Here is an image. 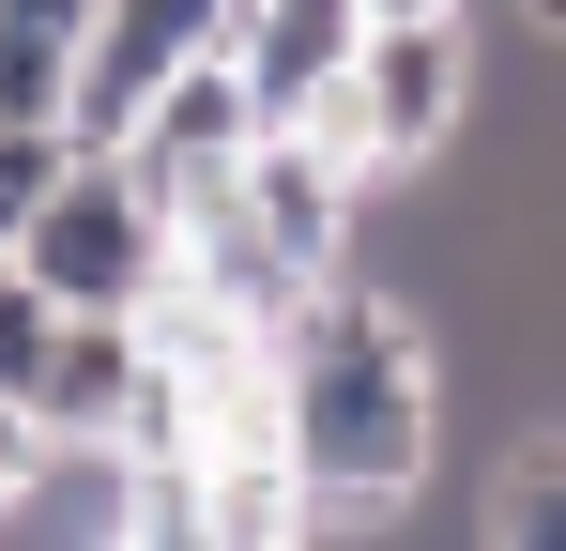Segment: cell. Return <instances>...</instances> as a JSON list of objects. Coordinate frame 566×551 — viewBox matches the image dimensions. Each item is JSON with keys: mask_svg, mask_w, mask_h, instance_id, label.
Masks as SVG:
<instances>
[{"mask_svg": "<svg viewBox=\"0 0 566 551\" xmlns=\"http://www.w3.org/2000/svg\"><path fill=\"white\" fill-rule=\"evenodd\" d=\"M276 445L322 490V537L398 521L444 459V337L429 306H398L382 276H322L276 322Z\"/></svg>", "mask_w": 566, "mask_h": 551, "instance_id": "1", "label": "cell"}, {"mask_svg": "<svg viewBox=\"0 0 566 551\" xmlns=\"http://www.w3.org/2000/svg\"><path fill=\"white\" fill-rule=\"evenodd\" d=\"M474 123V15H368L353 77L322 92V138L368 184H429Z\"/></svg>", "mask_w": 566, "mask_h": 551, "instance_id": "2", "label": "cell"}, {"mask_svg": "<svg viewBox=\"0 0 566 551\" xmlns=\"http://www.w3.org/2000/svg\"><path fill=\"white\" fill-rule=\"evenodd\" d=\"M15 261L46 276L62 306H154V276L185 261V230H169V199L123 169L107 138H77V169L15 215Z\"/></svg>", "mask_w": 566, "mask_h": 551, "instance_id": "3", "label": "cell"}, {"mask_svg": "<svg viewBox=\"0 0 566 551\" xmlns=\"http://www.w3.org/2000/svg\"><path fill=\"white\" fill-rule=\"evenodd\" d=\"M245 138H261V92H245V62H230V46H199L185 77H154V107H138L107 154L154 184V199H169V230H185V215H214V199H230Z\"/></svg>", "mask_w": 566, "mask_h": 551, "instance_id": "4", "label": "cell"}, {"mask_svg": "<svg viewBox=\"0 0 566 551\" xmlns=\"http://www.w3.org/2000/svg\"><path fill=\"white\" fill-rule=\"evenodd\" d=\"M230 15L245 0H93V31H77V138H123L154 77H185L199 46H230Z\"/></svg>", "mask_w": 566, "mask_h": 551, "instance_id": "5", "label": "cell"}, {"mask_svg": "<svg viewBox=\"0 0 566 551\" xmlns=\"http://www.w3.org/2000/svg\"><path fill=\"white\" fill-rule=\"evenodd\" d=\"M353 46H368V0H245L230 15V62L261 92V123H322V92L353 77Z\"/></svg>", "mask_w": 566, "mask_h": 551, "instance_id": "6", "label": "cell"}, {"mask_svg": "<svg viewBox=\"0 0 566 551\" xmlns=\"http://www.w3.org/2000/svg\"><path fill=\"white\" fill-rule=\"evenodd\" d=\"M138 306H62V337H46V383H31V414L62 429V445H123V414H138Z\"/></svg>", "mask_w": 566, "mask_h": 551, "instance_id": "7", "label": "cell"}, {"mask_svg": "<svg viewBox=\"0 0 566 551\" xmlns=\"http://www.w3.org/2000/svg\"><path fill=\"white\" fill-rule=\"evenodd\" d=\"M474 537L566 551V429H505V445H490V506H474Z\"/></svg>", "mask_w": 566, "mask_h": 551, "instance_id": "8", "label": "cell"}, {"mask_svg": "<svg viewBox=\"0 0 566 551\" xmlns=\"http://www.w3.org/2000/svg\"><path fill=\"white\" fill-rule=\"evenodd\" d=\"M0 107H15V123H77V31L0 15Z\"/></svg>", "mask_w": 566, "mask_h": 551, "instance_id": "9", "label": "cell"}, {"mask_svg": "<svg viewBox=\"0 0 566 551\" xmlns=\"http://www.w3.org/2000/svg\"><path fill=\"white\" fill-rule=\"evenodd\" d=\"M123 537L138 551H199V459H123Z\"/></svg>", "mask_w": 566, "mask_h": 551, "instance_id": "10", "label": "cell"}, {"mask_svg": "<svg viewBox=\"0 0 566 551\" xmlns=\"http://www.w3.org/2000/svg\"><path fill=\"white\" fill-rule=\"evenodd\" d=\"M62 169H77V123H15V107H0V246H15V215H31Z\"/></svg>", "mask_w": 566, "mask_h": 551, "instance_id": "11", "label": "cell"}, {"mask_svg": "<svg viewBox=\"0 0 566 551\" xmlns=\"http://www.w3.org/2000/svg\"><path fill=\"white\" fill-rule=\"evenodd\" d=\"M46 337H62V291H46L31 261H0V383H15V398L46 383Z\"/></svg>", "mask_w": 566, "mask_h": 551, "instance_id": "12", "label": "cell"}, {"mask_svg": "<svg viewBox=\"0 0 566 551\" xmlns=\"http://www.w3.org/2000/svg\"><path fill=\"white\" fill-rule=\"evenodd\" d=\"M46 459H62V429H46V414H31V398L0 383V521L31 506V475H46Z\"/></svg>", "mask_w": 566, "mask_h": 551, "instance_id": "13", "label": "cell"}, {"mask_svg": "<svg viewBox=\"0 0 566 551\" xmlns=\"http://www.w3.org/2000/svg\"><path fill=\"white\" fill-rule=\"evenodd\" d=\"M368 15H474V0H368Z\"/></svg>", "mask_w": 566, "mask_h": 551, "instance_id": "14", "label": "cell"}, {"mask_svg": "<svg viewBox=\"0 0 566 551\" xmlns=\"http://www.w3.org/2000/svg\"><path fill=\"white\" fill-rule=\"evenodd\" d=\"M0 261H15V246H0Z\"/></svg>", "mask_w": 566, "mask_h": 551, "instance_id": "15", "label": "cell"}]
</instances>
